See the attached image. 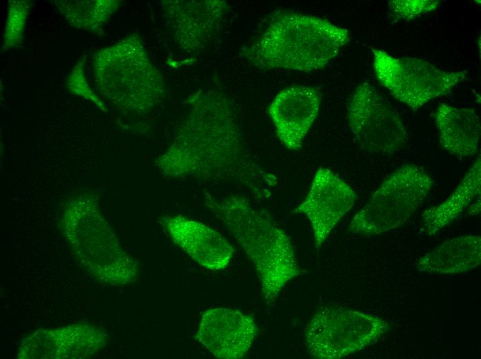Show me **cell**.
Masks as SVG:
<instances>
[{
  "mask_svg": "<svg viewBox=\"0 0 481 359\" xmlns=\"http://www.w3.org/2000/svg\"><path fill=\"white\" fill-rule=\"evenodd\" d=\"M205 135L185 133L160 162L170 175L206 180H233L252 189L258 197L277 183L276 177L260 168L247 155L230 105L219 101L209 110Z\"/></svg>",
  "mask_w": 481,
  "mask_h": 359,
  "instance_id": "1",
  "label": "cell"
},
{
  "mask_svg": "<svg viewBox=\"0 0 481 359\" xmlns=\"http://www.w3.org/2000/svg\"><path fill=\"white\" fill-rule=\"evenodd\" d=\"M435 121L442 148L459 158L474 156L478 152L481 134L480 119L473 108L441 104Z\"/></svg>",
  "mask_w": 481,
  "mask_h": 359,
  "instance_id": "14",
  "label": "cell"
},
{
  "mask_svg": "<svg viewBox=\"0 0 481 359\" xmlns=\"http://www.w3.org/2000/svg\"><path fill=\"white\" fill-rule=\"evenodd\" d=\"M206 203L252 262L263 300L274 302L287 283L303 273L290 236L245 197L208 195Z\"/></svg>",
  "mask_w": 481,
  "mask_h": 359,
  "instance_id": "2",
  "label": "cell"
},
{
  "mask_svg": "<svg viewBox=\"0 0 481 359\" xmlns=\"http://www.w3.org/2000/svg\"><path fill=\"white\" fill-rule=\"evenodd\" d=\"M436 0H393L388 4L396 20L410 21L437 9L440 4Z\"/></svg>",
  "mask_w": 481,
  "mask_h": 359,
  "instance_id": "17",
  "label": "cell"
},
{
  "mask_svg": "<svg viewBox=\"0 0 481 359\" xmlns=\"http://www.w3.org/2000/svg\"><path fill=\"white\" fill-rule=\"evenodd\" d=\"M64 231L76 258L87 273L111 286L133 282L139 266L122 248L95 205L74 204L64 215Z\"/></svg>",
  "mask_w": 481,
  "mask_h": 359,
  "instance_id": "4",
  "label": "cell"
},
{
  "mask_svg": "<svg viewBox=\"0 0 481 359\" xmlns=\"http://www.w3.org/2000/svg\"><path fill=\"white\" fill-rule=\"evenodd\" d=\"M108 336L101 328L86 323L39 329L23 338L19 359H84L100 352Z\"/></svg>",
  "mask_w": 481,
  "mask_h": 359,
  "instance_id": "10",
  "label": "cell"
},
{
  "mask_svg": "<svg viewBox=\"0 0 481 359\" xmlns=\"http://www.w3.org/2000/svg\"><path fill=\"white\" fill-rule=\"evenodd\" d=\"M370 49L379 84L394 98L413 110L448 95L466 77V71H444L422 59L394 57L380 49Z\"/></svg>",
  "mask_w": 481,
  "mask_h": 359,
  "instance_id": "7",
  "label": "cell"
},
{
  "mask_svg": "<svg viewBox=\"0 0 481 359\" xmlns=\"http://www.w3.org/2000/svg\"><path fill=\"white\" fill-rule=\"evenodd\" d=\"M321 102L319 91L312 86H290L275 96L267 111L279 140L288 150L301 148L317 117Z\"/></svg>",
  "mask_w": 481,
  "mask_h": 359,
  "instance_id": "12",
  "label": "cell"
},
{
  "mask_svg": "<svg viewBox=\"0 0 481 359\" xmlns=\"http://www.w3.org/2000/svg\"><path fill=\"white\" fill-rule=\"evenodd\" d=\"M480 191L481 160L479 155L451 194L440 204L422 213L424 233L428 235L438 233L480 196Z\"/></svg>",
  "mask_w": 481,
  "mask_h": 359,
  "instance_id": "16",
  "label": "cell"
},
{
  "mask_svg": "<svg viewBox=\"0 0 481 359\" xmlns=\"http://www.w3.org/2000/svg\"><path fill=\"white\" fill-rule=\"evenodd\" d=\"M348 126L358 144L377 154H395L406 146L409 136L395 109L368 82L356 87L347 105Z\"/></svg>",
  "mask_w": 481,
  "mask_h": 359,
  "instance_id": "8",
  "label": "cell"
},
{
  "mask_svg": "<svg viewBox=\"0 0 481 359\" xmlns=\"http://www.w3.org/2000/svg\"><path fill=\"white\" fill-rule=\"evenodd\" d=\"M390 329L384 319L338 306L320 309L306 329L310 354L319 359H339L375 343Z\"/></svg>",
  "mask_w": 481,
  "mask_h": 359,
  "instance_id": "6",
  "label": "cell"
},
{
  "mask_svg": "<svg viewBox=\"0 0 481 359\" xmlns=\"http://www.w3.org/2000/svg\"><path fill=\"white\" fill-rule=\"evenodd\" d=\"M433 184V178L423 167L414 164L401 166L353 216L348 231L378 235L402 226L422 204Z\"/></svg>",
  "mask_w": 481,
  "mask_h": 359,
  "instance_id": "5",
  "label": "cell"
},
{
  "mask_svg": "<svg viewBox=\"0 0 481 359\" xmlns=\"http://www.w3.org/2000/svg\"><path fill=\"white\" fill-rule=\"evenodd\" d=\"M481 263V237L464 235L448 240L420 257L418 271L437 274H458Z\"/></svg>",
  "mask_w": 481,
  "mask_h": 359,
  "instance_id": "15",
  "label": "cell"
},
{
  "mask_svg": "<svg viewBox=\"0 0 481 359\" xmlns=\"http://www.w3.org/2000/svg\"><path fill=\"white\" fill-rule=\"evenodd\" d=\"M350 40L348 29L327 19L278 10L243 54L260 69L311 72L324 68Z\"/></svg>",
  "mask_w": 481,
  "mask_h": 359,
  "instance_id": "3",
  "label": "cell"
},
{
  "mask_svg": "<svg viewBox=\"0 0 481 359\" xmlns=\"http://www.w3.org/2000/svg\"><path fill=\"white\" fill-rule=\"evenodd\" d=\"M357 200V193L345 181L330 169L319 168L305 197L291 213H301L308 217L318 252Z\"/></svg>",
  "mask_w": 481,
  "mask_h": 359,
  "instance_id": "9",
  "label": "cell"
},
{
  "mask_svg": "<svg viewBox=\"0 0 481 359\" xmlns=\"http://www.w3.org/2000/svg\"><path fill=\"white\" fill-rule=\"evenodd\" d=\"M256 334L251 316L237 309L218 307L205 311L195 338L218 358L238 359L248 353Z\"/></svg>",
  "mask_w": 481,
  "mask_h": 359,
  "instance_id": "11",
  "label": "cell"
},
{
  "mask_svg": "<svg viewBox=\"0 0 481 359\" xmlns=\"http://www.w3.org/2000/svg\"><path fill=\"white\" fill-rule=\"evenodd\" d=\"M469 215L474 216L480 213V196L478 197L466 208Z\"/></svg>",
  "mask_w": 481,
  "mask_h": 359,
  "instance_id": "18",
  "label": "cell"
},
{
  "mask_svg": "<svg viewBox=\"0 0 481 359\" xmlns=\"http://www.w3.org/2000/svg\"><path fill=\"white\" fill-rule=\"evenodd\" d=\"M160 222L178 246L207 269H223L233 258L231 244L204 223L180 215L164 216Z\"/></svg>",
  "mask_w": 481,
  "mask_h": 359,
  "instance_id": "13",
  "label": "cell"
}]
</instances>
